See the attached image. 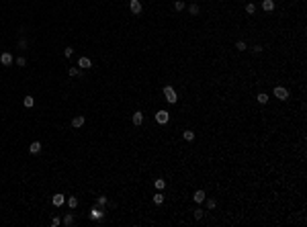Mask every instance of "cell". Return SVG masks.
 <instances>
[{"label": "cell", "instance_id": "cell-1", "mask_svg": "<svg viewBox=\"0 0 307 227\" xmlns=\"http://www.w3.org/2000/svg\"><path fill=\"white\" fill-rule=\"evenodd\" d=\"M164 96H166V100L170 104H176V100H178V96H176V92H174L172 86H164Z\"/></svg>", "mask_w": 307, "mask_h": 227}, {"label": "cell", "instance_id": "cell-2", "mask_svg": "<svg viewBox=\"0 0 307 227\" xmlns=\"http://www.w3.org/2000/svg\"><path fill=\"white\" fill-rule=\"evenodd\" d=\"M168 121H170V113H168V111H158V113H156V123L166 125Z\"/></svg>", "mask_w": 307, "mask_h": 227}, {"label": "cell", "instance_id": "cell-3", "mask_svg": "<svg viewBox=\"0 0 307 227\" xmlns=\"http://www.w3.org/2000/svg\"><path fill=\"white\" fill-rule=\"evenodd\" d=\"M12 61H14V57H12L11 51H2L0 53V64L2 66H12Z\"/></svg>", "mask_w": 307, "mask_h": 227}, {"label": "cell", "instance_id": "cell-4", "mask_svg": "<svg viewBox=\"0 0 307 227\" xmlns=\"http://www.w3.org/2000/svg\"><path fill=\"white\" fill-rule=\"evenodd\" d=\"M272 92H274V96H276L278 100H287V98H289V90H287V88H283V86H276Z\"/></svg>", "mask_w": 307, "mask_h": 227}, {"label": "cell", "instance_id": "cell-5", "mask_svg": "<svg viewBox=\"0 0 307 227\" xmlns=\"http://www.w3.org/2000/svg\"><path fill=\"white\" fill-rule=\"evenodd\" d=\"M102 217H104V213H102L101 207H94V209H90V219H92V221H102Z\"/></svg>", "mask_w": 307, "mask_h": 227}, {"label": "cell", "instance_id": "cell-6", "mask_svg": "<svg viewBox=\"0 0 307 227\" xmlns=\"http://www.w3.org/2000/svg\"><path fill=\"white\" fill-rule=\"evenodd\" d=\"M129 8L133 14H141V2L139 0H129Z\"/></svg>", "mask_w": 307, "mask_h": 227}, {"label": "cell", "instance_id": "cell-7", "mask_svg": "<svg viewBox=\"0 0 307 227\" xmlns=\"http://www.w3.org/2000/svg\"><path fill=\"white\" fill-rule=\"evenodd\" d=\"M131 123H133L135 127H139L141 123H143V113H141V111H135L133 117H131Z\"/></svg>", "mask_w": 307, "mask_h": 227}, {"label": "cell", "instance_id": "cell-8", "mask_svg": "<svg viewBox=\"0 0 307 227\" xmlns=\"http://www.w3.org/2000/svg\"><path fill=\"white\" fill-rule=\"evenodd\" d=\"M78 66H80V70H88V68H92V61H90V57H80L78 59Z\"/></svg>", "mask_w": 307, "mask_h": 227}, {"label": "cell", "instance_id": "cell-9", "mask_svg": "<svg viewBox=\"0 0 307 227\" xmlns=\"http://www.w3.org/2000/svg\"><path fill=\"white\" fill-rule=\"evenodd\" d=\"M51 203H53V207H62V205L66 203V196L62 193H57V194H53V199H51Z\"/></svg>", "mask_w": 307, "mask_h": 227}, {"label": "cell", "instance_id": "cell-10", "mask_svg": "<svg viewBox=\"0 0 307 227\" xmlns=\"http://www.w3.org/2000/svg\"><path fill=\"white\" fill-rule=\"evenodd\" d=\"M84 123H86V119H84L82 115H78V117H74V119H72V127H74V129H80Z\"/></svg>", "mask_w": 307, "mask_h": 227}, {"label": "cell", "instance_id": "cell-11", "mask_svg": "<svg viewBox=\"0 0 307 227\" xmlns=\"http://www.w3.org/2000/svg\"><path fill=\"white\" fill-rule=\"evenodd\" d=\"M262 10L272 12L274 10V0H262Z\"/></svg>", "mask_w": 307, "mask_h": 227}, {"label": "cell", "instance_id": "cell-12", "mask_svg": "<svg viewBox=\"0 0 307 227\" xmlns=\"http://www.w3.org/2000/svg\"><path fill=\"white\" fill-rule=\"evenodd\" d=\"M193 199H194V203H203L205 199H207V194H205V190H197L193 194Z\"/></svg>", "mask_w": 307, "mask_h": 227}, {"label": "cell", "instance_id": "cell-13", "mask_svg": "<svg viewBox=\"0 0 307 227\" xmlns=\"http://www.w3.org/2000/svg\"><path fill=\"white\" fill-rule=\"evenodd\" d=\"M29 151H31V154H39V151H41V141H33V143L29 145Z\"/></svg>", "mask_w": 307, "mask_h": 227}, {"label": "cell", "instance_id": "cell-14", "mask_svg": "<svg viewBox=\"0 0 307 227\" xmlns=\"http://www.w3.org/2000/svg\"><path fill=\"white\" fill-rule=\"evenodd\" d=\"M62 223H64V225H66V227L74 225V215H70V213H68V215H66V217H64V219H62Z\"/></svg>", "mask_w": 307, "mask_h": 227}, {"label": "cell", "instance_id": "cell-15", "mask_svg": "<svg viewBox=\"0 0 307 227\" xmlns=\"http://www.w3.org/2000/svg\"><path fill=\"white\" fill-rule=\"evenodd\" d=\"M203 203L207 205V209H211V211H213V209L217 207V201H215V199H205Z\"/></svg>", "mask_w": 307, "mask_h": 227}, {"label": "cell", "instance_id": "cell-16", "mask_svg": "<svg viewBox=\"0 0 307 227\" xmlns=\"http://www.w3.org/2000/svg\"><path fill=\"white\" fill-rule=\"evenodd\" d=\"M182 137H184L186 141H193V139H194V131H191V129H186V131L182 133Z\"/></svg>", "mask_w": 307, "mask_h": 227}, {"label": "cell", "instance_id": "cell-17", "mask_svg": "<svg viewBox=\"0 0 307 227\" xmlns=\"http://www.w3.org/2000/svg\"><path fill=\"white\" fill-rule=\"evenodd\" d=\"M23 104H25V106H27V109H31V106H33V104H35V98H33V96H25Z\"/></svg>", "mask_w": 307, "mask_h": 227}, {"label": "cell", "instance_id": "cell-18", "mask_svg": "<svg viewBox=\"0 0 307 227\" xmlns=\"http://www.w3.org/2000/svg\"><path fill=\"white\" fill-rule=\"evenodd\" d=\"M154 186H156L158 190H164V188H166V180H162V178H158V180L154 182Z\"/></svg>", "mask_w": 307, "mask_h": 227}, {"label": "cell", "instance_id": "cell-19", "mask_svg": "<svg viewBox=\"0 0 307 227\" xmlns=\"http://www.w3.org/2000/svg\"><path fill=\"white\" fill-rule=\"evenodd\" d=\"M107 203H109V199H107V196H96V207H101V209H102Z\"/></svg>", "mask_w": 307, "mask_h": 227}, {"label": "cell", "instance_id": "cell-20", "mask_svg": "<svg viewBox=\"0 0 307 227\" xmlns=\"http://www.w3.org/2000/svg\"><path fill=\"white\" fill-rule=\"evenodd\" d=\"M68 207H70V209H76V207H78V199H76V196H70V199H68Z\"/></svg>", "mask_w": 307, "mask_h": 227}, {"label": "cell", "instance_id": "cell-21", "mask_svg": "<svg viewBox=\"0 0 307 227\" xmlns=\"http://www.w3.org/2000/svg\"><path fill=\"white\" fill-rule=\"evenodd\" d=\"M256 100L260 102V104H266V102H268V94H264V92H260V94H258V98H256Z\"/></svg>", "mask_w": 307, "mask_h": 227}, {"label": "cell", "instance_id": "cell-22", "mask_svg": "<svg viewBox=\"0 0 307 227\" xmlns=\"http://www.w3.org/2000/svg\"><path fill=\"white\" fill-rule=\"evenodd\" d=\"M154 203H156V205H162V203H164V194H162V193L154 194Z\"/></svg>", "mask_w": 307, "mask_h": 227}, {"label": "cell", "instance_id": "cell-23", "mask_svg": "<svg viewBox=\"0 0 307 227\" xmlns=\"http://www.w3.org/2000/svg\"><path fill=\"white\" fill-rule=\"evenodd\" d=\"M236 49H238V51H246V49H248V47H246V41H238V43H236Z\"/></svg>", "mask_w": 307, "mask_h": 227}, {"label": "cell", "instance_id": "cell-24", "mask_svg": "<svg viewBox=\"0 0 307 227\" xmlns=\"http://www.w3.org/2000/svg\"><path fill=\"white\" fill-rule=\"evenodd\" d=\"M246 12H248V14H254V12H256V6H254L252 2H248V4H246Z\"/></svg>", "mask_w": 307, "mask_h": 227}, {"label": "cell", "instance_id": "cell-25", "mask_svg": "<svg viewBox=\"0 0 307 227\" xmlns=\"http://www.w3.org/2000/svg\"><path fill=\"white\" fill-rule=\"evenodd\" d=\"M184 6H186V4H184L182 0H176V2H174V8H176V10H184Z\"/></svg>", "mask_w": 307, "mask_h": 227}, {"label": "cell", "instance_id": "cell-26", "mask_svg": "<svg viewBox=\"0 0 307 227\" xmlns=\"http://www.w3.org/2000/svg\"><path fill=\"white\" fill-rule=\"evenodd\" d=\"M203 215H205L203 209H197V211H194V219H197V221H201V219H203Z\"/></svg>", "mask_w": 307, "mask_h": 227}, {"label": "cell", "instance_id": "cell-27", "mask_svg": "<svg viewBox=\"0 0 307 227\" xmlns=\"http://www.w3.org/2000/svg\"><path fill=\"white\" fill-rule=\"evenodd\" d=\"M17 66H19V68H25V66H27V59H25V57H17Z\"/></svg>", "mask_w": 307, "mask_h": 227}, {"label": "cell", "instance_id": "cell-28", "mask_svg": "<svg viewBox=\"0 0 307 227\" xmlns=\"http://www.w3.org/2000/svg\"><path fill=\"white\" fill-rule=\"evenodd\" d=\"M188 12H191V14H199V6H197V4H191V6H188Z\"/></svg>", "mask_w": 307, "mask_h": 227}, {"label": "cell", "instance_id": "cell-29", "mask_svg": "<svg viewBox=\"0 0 307 227\" xmlns=\"http://www.w3.org/2000/svg\"><path fill=\"white\" fill-rule=\"evenodd\" d=\"M68 74H70V76H78V74H80V68H70Z\"/></svg>", "mask_w": 307, "mask_h": 227}, {"label": "cell", "instance_id": "cell-30", "mask_svg": "<svg viewBox=\"0 0 307 227\" xmlns=\"http://www.w3.org/2000/svg\"><path fill=\"white\" fill-rule=\"evenodd\" d=\"M72 53H74V49H72V47H66V49H64V55H66V57H70Z\"/></svg>", "mask_w": 307, "mask_h": 227}, {"label": "cell", "instance_id": "cell-31", "mask_svg": "<svg viewBox=\"0 0 307 227\" xmlns=\"http://www.w3.org/2000/svg\"><path fill=\"white\" fill-rule=\"evenodd\" d=\"M59 223H62V219H57V217H53V219H51V225H53V227H57Z\"/></svg>", "mask_w": 307, "mask_h": 227}, {"label": "cell", "instance_id": "cell-32", "mask_svg": "<svg viewBox=\"0 0 307 227\" xmlns=\"http://www.w3.org/2000/svg\"><path fill=\"white\" fill-rule=\"evenodd\" d=\"M252 51H254V53H262V47L260 45H254V47H252Z\"/></svg>", "mask_w": 307, "mask_h": 227}, {"label": "cell", "instance_id": "cell-33", "mask_svg": "<svg viewBox=\"0 0 307 227\" xmlns=\"http://www.w3.org/2000/svg\"><path fill=\"white\" fill-rule=\"evenodd\" d=\"M19 47H21V49H27V41L21 39V41H19Z\"/></svg>", "mask_w": 307, "mask_h": 227}]
</instances>
